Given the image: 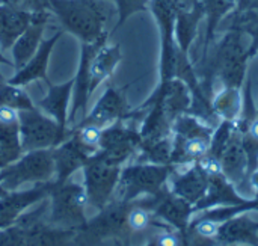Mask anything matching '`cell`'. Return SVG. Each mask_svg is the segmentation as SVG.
I'll use <instances>...</instances> for the list:
<instances>
[{
    "mask_svg": "<svg viewBox=\"0 0 258 246\" xmlns=\"http://www.w3.org/2000/svg\"><path fill=\"white\" fill-rule=\"evenodd\" d=\"M48 11L82 44H106V24L115 12L107 0H48Z\"/></svg>",
    "mask_w": 258,
    "mask_h": 246,
    "instance_id": "cell-1",
    "label": "cell"
},
{
    "mask_svg": "<svg viewBox=\"0 0 258 246\" xmlns=\"http://www.w3.org/2000/svg\"><path fill=\"white\" fill-rule=\"evenodd\" d=\"M132 203L115 200L109 203L100 213L86 221L76 230L71 246H97L107 239H127L130 231L127 227V213Z\"/></svg>",
    "mask_w": 258,
    "mask_h": 246,
    "instance_id": "cell-2",
    "label": "cell"
},
{
    "mask_svg": "<svg viewBox=\"0 0 258 246\" xmlns=\"http://www.w3.org/2000/svg\"><path fill=\"white\" fill-rule=\"evenodd\" d=\"M48 197L51 200L48 224L60 228L77 230L86 222L85 212L88 206V197L85 186L70 181L56 184L53 181Z\"/></svg>",
    "mask_w": 258,
    "mask_h": 246,
    "instance_id": "cell-3",
    "label": "cell"
},
{
    "mask_svg": "<svg viewBox=\"0 0 258 246\" xmlns=\"http://www.w3.org/2000/svg\"><path fill=\"white\" fill-rule=\"evenodd\" d=\"M54 172L51 150H35L24 153L17 162L0 169V184L12 192L24 183H47Z\"/></svg>",
    "mask_w": 258,
    "mask_h": 246,
    "instance_id": "cell-4",
    "label": "cell"
},
{
    "mask_svg": "<svg viewBox=\"0 0 258 246\" xmlns=\"http://www.w3.org/2000/svg\"><path fill=\"white\" fill-rule=\"evenodd\" d=\"M70 136L53 118L41 113L38 107L20 110V139L23 153L53 150Z\"/></svg>",
    "mask_w": 258,
    "mask_h": 246,
    "instance_id": "cell-5",
    "label": "cell"
},
{
    "mask_svg": "<svg viewBox=\"0 0 258 246\" xmlns=\"http://www.w3.org/2000/svg\"><path fill=\"white\" fill-rule=\"evenodd\" d=\"M171 168L168 165L139 163L121 171L118 181V200L132 203L141 194L156 195L162 191Z\"/></svg>",
    "mask_w": 258,
    "mask_h": 246,
    "instance_id": "cell-6",
    "label": "cell"
},
{
    "mask_svg": "<svg viewBox=\"0 0 258 246\" xmlns=\"http://www.w3.org/2000/svg\"><path fill=\"white\" fill-rule=\"evenodd\" d=\"M85 175V191L88 197V204L97 210L104 209L118 186L121 166L112 165L101 159L98 153H94L83 166Z\"/></svg>",
    "mask_w": 258,
    "mask_h": 246,
    "instance_id": "cell-7",
    "label": "cell"
},
{
    "mask_svg": "<svg viewBox=\"0 0 258 246\" xmlns=\"http://www.w3.org/2000/svg\"><path fill=\"white\" fill-rule=\"evenodd\" d=\"M248 56L249 53L245 50L242 44L240 32L234 30L228 33L218 50L213 68V71L219 74L225 88L239 89L242 86L246 74Z\"/></svg>",
    "mask_w": 258,
    "mask_h": 246,
    "instance_id": "cell-8",
    "label": "cell"
},
{
    "mask_svg": "<svg viewBox=\"0 0 258 246\" xmlns=\"http://www.w3.org/2000/svg\"><path fill=\"white\" fill-rule=\"evenodd\" d=\"M141 133L135 129L125 127L122 119L103 129L98 156L106 162L121 166L141 145Z\"/></svg>",
    "mask_w": 258,
    "mask_h": 246,
    "instance_id": "cell-9",
    "label": "cell"
},
{
    "mask_svg": "<svg viewBox=\"0 0 258 246\" xmlns=\"http://www.w3.org/2000/svg\"><path fill=\"white\" fill-rule=\"evenodd\" d=\"M125 88L107 86L100 100L95 103L92 110L82 118L80 124H91L100 129H106L115 121L128 116V106L125 100Z\"/></svg>",
    "mask_w": 258,
    "mask_h": 246,
    "instance_id": "cell-10",
    "label": "cell"
},
{
    "mask_svg": "<svg viewBox=\"0 0 258 246\" xmlns=\"http://www.w3.org/2000/svg\"><path fill=\"white\" fill-rule=\"evenodd\" d=\"M53 160H54V169H56V184H62L68 181V178L80 168L85 166V163L89 160V157L94 154L89 151L85 145L79 142V139L70 132V136L54 147L51 150Z\"/></svg>",
    "mask_w": 258,
    "mask_h": 246,
    "instance_id": "cell-11",
    "label": "cell"
},
{
    "mask_svg": "<svg viewBox=\"0 0 258 246\" xmlns=\"http://www.w3.org/2000/svg\"><path fill=\"white\" fill-rule=\"evenodd\" d=\"M51 188H53V181L38 183L32 189L20 191V192L12 191V192H8L5 197H2L0 198V230L11 227L23 215V212L27 207L48 197Z\"/></svg>",
    "mask_w": 258,
    "mask_h": 246,
    "instance_id": "cell-12",
    "label": "cell"
},
{
    "mask_svg": "<svg viewBox=\"0 0 258 246\" xmlns=\"http://www.w3.org/2000/svg\"><path fill=\"white\" fill-rule=\"evenodd\" d=\"M103 44H82L80 48V62L79 70L74 77V86H73V109L68 116V122H74L77 115L85 116L88 101L92 95L91 92V77H89V65L95 54V51Z\"/></svg>",
    "mask_w": 258,
    "mask_h": 246,
    "instance_id": "cell-13",
    "label": "cell"
},
{
    "mask_svg": "<svg viewBox=\"0 0 258 246\" xmlns=\"http://www.w3.org/2000/svg\"><path fill=\"white\" fill-rule=\"evenodd\" d=\"M50 18V11H39L35 12L32 23L29 27L20 35V38L12 45V65L20 70L24 67L30 57L36 53L42 42V35L45 30V26Z\"/></svg>",
    "mask_w": 258,
    "mask_h": 246,
    "instance_id": "cell-14",
    "label": "cell"
},
{
    "mask_svg": "<svg viewBox=\"0 0 258 246\" xmlns=\"http://www.w3.org/2000/svg\"><path fill=\"white\" fill-rule=\"evenodd\" d=\"M60 36H62V30H57L53 36H50L48 39H44L41 42L39 48L36 50V53L30 57V60L24 67L17 70V73L6 82L11 85H17V86H26L27 83H30L33 80L42 79L45 83H48L50 82V79L47 77L48 59H50V54Z\"/></svg>",
    "mask_w": 258,
    "mask_h": 246,
    "instance_id": "cell-15",
    "label": "cell"
},
{
    "mask_svg": "<svg viewBox=\"0 0 258 246\" xmlns=\"http://www.w3.org/2000/svg\"><path fill=\"white\" fill-rule=\"evenodd\" d=\"M216 157L221 160L224 175L230 181L240 184L249 174L248 156L242 144V133L237 129L227 141V144L222 147V150L216 154Z\"/></svg>",
    "mask_w": 258,
    "mask_h": 246,
    "instance_id": "cell-16",
    "label": "cell"
},
{
    "mask_svg": "<svg viewBox=\"0 0 258 246\" xmlns=\"http://www.w3.org/2000/svg\"><path fill=\"white\" fill-rule=\"evenodd\" d=\"M35 12L12 8L0 3V48L2 51L12 48L14 42L29 27Z\"/></svg>",
    "mask_w": 258,
    "mask_h": 246,
    "instance_id": "cell-17",
    "label": "cell"
},
{
    "mask_svg": "<svg viewBox=\"0 0 258 246\" xmlns=\"http://www.w3.org/2000/svg\"><path fill=\"white\" fill-rule=\"evenodd\" d=\"M47 86H48V92L38 103V106L50 118H53L63 130H67V126H68V103H70V98H71V94H73L74 79L62 83V85H53L51 82H48Z\"/></svg>",
    "mask_w": 258,
    "mask_h": 246,
    "instance_id": "cell-18",
    "label": "cell"
},
{
    "mask_svg": "<svg viewBox=\"0 0 258 246\" xmlns=\"http://www.w3.org/2000/svg\"><path fill=\"white\" fill-rule=\"evenodd\" d=\"M74 228H60L41 219L26 228V246H71Z\"/></svg>",
    "mask_w": 258,
    "mask_h": 246,
    "instance_id": "cell-19",
    "label": "cell"
},
{
    "mask_svg": "<svg viewBox=\"0 0 258 246\" xmlns=\"http://www.w3.org/2000/svg\"><path fill=\"white\" fill-rule=\"evenodd\" d=\"M154 197H156V204L153 210L156 216L162 218L163 221L169 222L178 230H184L190 215V204L186 200L177 197L175 194H168L162 191Z\"/></svg>",
    "mask_w": 258,
    "mask_h": 246,
    "instance_id": "cell-20",
    "label": "cell"
},
{
    "mask_svg": "<svg viewBox=\"0 0 258 246\" xmlns=\"http://www.w3.org/2000/svg\"><path fill=\"white\" fill-rule=\"evenodd\" d=\"M121 47L118 44L107 45L103 44L94 54L89 65V77H91V92L98 88L103 80H107L115 71L116 65L121 62Z\"/></svg>",
    "mask_w": 258,
    "mask_h": 246,
    "instance_id": "cell-21",
    "label": "cell"
},
{
    "mask_svg": "<svg viewBox=\"0 0 258 246\" xmlns=\"http://www.w3.org/2000/svg\"><path fill=\"white\" fill-rule=\"evenodd\" d=\"M258 224L248 216H240L227 221L221 225L216 239L222 243H251L258 246Z\"/></svg>",
    "mask_w": 258,
    "mask_h": 246,
    "instance_id": "cell-22",
    "label": "cell"
},
{
    "mask_svg": "<svg viewBox=\"0 0 258 246\" xmlns=\"http://www.w3.org/2000/svg\"><path fill=\"white\" fill-rule=\"evenodd\" d=\"M172 188L177 197L186 200L189 204H194L201 201L206 195L209 188V175H206L197 165L174 180Z\"/></svg>",
    "mask_w": 258,
    "mask_h": 246,
    "instance_id": "cell-23",
    "label": "cell"
},
{
    "mask_svg": "<svg viewBox=\"0 0 258 246\" xmlns=\"http://www.w3.org/2000/svg\"><path fill=\"white\" fill-rule=\"evenodd\" d=\"M218 203H233V204H243L231 184L228 183V178L225 175H216V177H209V188L206 195L203 197L201 201H198V207H209Z\"/></svg>",
    "mask_w": 258,
    "mask_h": 246,
    "instance_id": "cell-24",
    "label": "cell"
},
{
    "mask_svg": "<svg viewBox=\"0 0 258 246\" xmlns=\"http://www.w3.org/2000/svg\"><path fill=\"white\" fill-rule=\"evenodd\" d=\"M139 148L142 151V156H141L142 160L153 163V165H168L172 157L174 144L166 136L157 141L141 142Z\"/></svg>",
    "mask_w": 258,
    "mask_h": 246,
    "instance_id": "cell-25",
    "label": "cell"
},
{
    "mask_svg": "<svg viewBox=\"0 0 258 246\" xmlns=\"http://www.w3.org/2000/svg\"><path fill=\"white\" fill-rule=\"evenodd\" d=\"M201 6H195V9H192L190 12H178L177 14V36H178V42L181 47V53H186L194 33H195V27L197 23L201 17Z\"/></svg>",
    "mask_w": 258,
    "mask_h": 246,
    "instance_id": "cell-26",
    "label": "cell"
},
{
    "mask_svg": "<svg viewBox=\"0 0 258 246\" xmlns=\"http://www.w3.org/2000/svg\"><path fill=\"white\" fill-rule=\"evenodd\" d=\"M0 106H9L17 110H29L36 107L24 91V86L11 85L8 82L0 85Z\"/></svg>",
    "mask_w": 258,
    "mask_h": 246,
    "instance_id": "cell-27",
    "label": "cell"
},
{
    "mask_svg": "<svg viewBox=\"0 0 258 246\" xmlns=\"http://www.w3.org/2000/svg\"><path fill=\"white\" fill-rule=\"evenodd\" d=\"M240 104L242 101L239 97V89L225 88V91H222L216 97L213 103V110L219 113L222 118H225V121H234L239 115Z\"/></svg>",
    "mask_w": 258,
    "mask_h": 246,
    "instance_id": "cell-28",
    "label": "cell"
},
{
    "mask_svg": "<svg viewBox=\"0 0 258 246\" xmlns=\"http://www.w3.org/2000/svg\"><path fill=\"white\" fill-rule=\"evenodd\" d=\"M174 130L177 138L186 141L192 138H207L212 139V130L203 127L200 121L194 116H178L174 122Z\"/></svg>",
    "mask_w": 258,
    "mask_h": 246,
    "instance_id": "cell-29",
    "label": "cell"
},
{
    "mask_svg": "<svg viewBox=\"0 0 258 246\" xmlns=\"http://www.w3.org/2000/svg\"><path fill=\"white\" fill-rule=\"evenodd\" d=\"M153 221L151 210L147 209L144 204H132L127 213V227L130 233H142L150 228Z\"/></svg>",
    "mask_w": 258,
    "mask_h": 246,
    "instance_id": "cell-30",
    "label": "cell"
},
{
    "mask_svg": "<svg viewBox=\"0 0 258 246\" xmlns=\"http://www.w3.org/2000/svg\"><path fill=\"white\" fill-rule=\"evenodd\" d=\"M71 133L89 151H92V153L98 151L101 135H103V129H100L97 126H91V124H79L77 127H74V130H71Z\"/></svg>",
    "mask_w": 258,
    "mask_h": 246,
    "instance_id": "cell-31",
    "label": "cell"
},
{
    "mask_svg": "<svg viewBox=\"0 0 258 246\" xmlns=\"http://www.w3.org/2000/svg\"><path fill=\"white\" fill-rule=\"evenodd\" d=\"M236 0H204V8L209 12V35L213 33L216 24L227 14V11L234 5Z\"/></svg>",
    "mask_w": 258,
    "mask_h": 246,
    "instance_id": "cell-32",
    "label": "cell"
},
{
    "mask_svg": "<svg viewBox=\"0 0 258 246\" xmlns=\"http://www.w3.org/2000/svg\"><path fill=\"white\" fill-rule=\"evenodd\" d=\"M113 2H115V8L118 12V21H116L115 30L121 27L130 15L139 11H145L148 6V0H113Z\"/></svg>",
    "mask_w": 258,
    "mask_h": 246,
    "instance_id": "cell-33",
    "label": "cell"
},
{
    "mask_svg": "<svg viewBox=\"0 0 258 246\" xmlns=\"http://www.w3.org/2000/svg\"><path fill=\"white\" fill-rule=\"evenodd\" d=\"M0 246H26V227L14 222L0 230Z\"/></svg>",
    "mask_w": 258,
    "mask_h": 246,
    "instance_id": "cell-34",
    "label": "cell"
},
{
    "mask_svg": "<svg viewBox=\"0 0 258 246\" xmlns=\"http://www.w3.org/2000/svg\"><path fill=\"white\" fill-rule=\"evenodd\" d=\"M0 145L14 150H23L21 139H20V124L0 122Z\"/></svg>",
    "mask_w": 258,
    "mask_h": 246,
    "instance_id": "cell-35",
    "label": "cell"
},
{
    "mask_svg": "<svg viewBox=\"0 0 258 246\" xmlns=\"http://www.w3.org/2000/svg\"><path fill=\"white\" fill-rule=\"evenodd\" d=\"M242 144L248 156V169L251 174L258 168V139L252 138L249 133H242Z\"/></svg>",
    "mask_w": 258,
    "mask_h": 246,
    "instance_id": "cell-36",
    "label": "cell"
},
{
    "mask_svg": "<svg viewBox=\"0 0 258 246\" xmlns=\"http://www.w3.org/2000/svg\"><path fill=\"white\" fill-rule=\"evenodd\" d=\"M198 168L209 177H216V175H224L222 163L221 160L213 156V154H206L198 160Z\"/></svg>",
    "mask_w": 258,
    "mask_h": 246,
    "instance_id": "cell-37",
    "label": "cell"
},
{
    "mask_svg": "<svg viewBox=\"0 0 258 246\" xmlns=\"http://www.w3.org/2000/svg\"><path fill=\"white\" fill-rule=\"evenodd\" d=\"M0 3L27 11V12L48 11V0H0Z\"/></svg>",
    "mask_w": 258,
    "mask_h": 246,
    "instance_id": "cell-38",
    "label": "cell"
},
{
    "mask_svg": "<svg viewBox=\"0 0 258 246\" xmlns=\"http://www.w3.org/2000/svg\"><path fill=\"white\" fill-rule=\"evenodd\" d=\"M221 228V222L210 219V218H203L201 221H198L194 227L195 234L206 237V239H216L218 233Z\"/></svg>",
    "mask_w": 258,
    "mask_h": 246,
    "instance_id": "cell-39",
    "label": "cell"
},
{
    "mask_svg": "<svg viewBox=\"0 0 258 246\" xmlns=\"http://www.w3.org/2000/svg\"><path fill=\"white\" fill-rule=\"evenodd\" d=\"M23 150H14V148H6L0 145V169L9 166L11 163L17 162L23 156Z\"/></svg>",
    "mask_w": 258,
    "mask_h": 246,
    "instance_id": "cell-40",
    "label": "cell"
},
{
    "mask_svg": "<svg viewBox=\"0 0 258 246\" xmlns=\"http://www.w3.org/2000/svg\"><path fill=\"white\" fill-rule=\"evenodd\" d=\"M243 20H245L246 30L254 36V44H252V47L249 50V56H251L254 53V50L258 47V17H255V15H246Z\"/></svg>",
    "mask_w": 258,
    "mask_h": 246,
    "instance_id": "cell-41",
    "label": "cell"
},
{
    "mask_svg": "<svg viewBox=\"0 0 258 246\" xmlns=\"http://www.w3.org/2000/svg\"><path fill=\"white\" fill-rule=\"evenodd\" d=\"M246 133H249L252 138L258 139V116L257 118H254V119L251 121V124H249V127H248V132H246Z\"/></svg>",
    "mask_w": 258,
    "mask_h": 246,
    "instance_id": "cell-42",
    "label": "cell"
},
{
    "mask_svg": "<svg viewBox=\"0 0 258 246\" xmlns=\"http://www.w3.org/2000/svg\"><path fill=\"white\" fill-rule=\"evenodd\" d=\"M0 64H3V65H12V60H9V59L3 54L2 48H0ZM12 67H14V65H12Z\"/></svg>",
    "mask_w": 258,
    "mask_h": 246,
    "instance_id": "cell-43",
    "label": "cell"
},
{
    "mask_svg": "<svg viewBox=\"0 0 258 246\" xmlns=\"http://www.w3.org/2000/svg\"><path fill=\"white\" fill-rule=\"evenodd\" d=\"M6 194H8V191H6V189H5V188L0 184V198H2V197H5Z\"/></svg>",
    "mask_w": 258,
    "mask_h": 246,
    "instance_id": "cell-44",
    "label": "cell"
},
{
    "mask_svg": "<svg viewBox=\"0 0 258 246\" xmlns=\"http://www.w3.org/2000/svg\"><path fill=\"white\" fill-rule=\"evenodd\" d=\"M5 82H6V80L3 79V74L0 73V85H2V83H5Z\"/></svg>",
    "mask_w": 258,
    "mask_h": 246,
    "instance_id": "cell-45",
    "label": "cell"
},
{
    "mask_svg": "<svg viewBox=\"0 0 258 246\" xmlns=\"http://www.w3.org/2000/svg\"><path fill=\"white\" fill-rule=\"evenodd\" d=\"M254 181H255V184H257V186H258V174H257V175H255V178H254Z\"/></svg>",
    "mask_w": 258,
    "mask_h": 246,
    "instance_id": "cell-46",
    "label": "cell"
},
{
    "mask_svg": "<svg viewBox=\"0 0 258 246\" xmlns=\"http://www.w3.org/2000/svg\"><path fill=\"white\" fill-rule=\"evenodd\" d=\"M107 2H113V0H107Z\"/></svg>",
    "mask_w": 258,
    "mask_h": 246,
    "instance_id": "cell-47",
    "label": "cell"
}]
</instances>
